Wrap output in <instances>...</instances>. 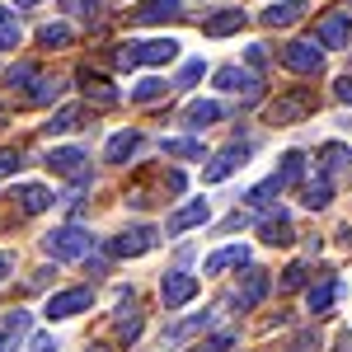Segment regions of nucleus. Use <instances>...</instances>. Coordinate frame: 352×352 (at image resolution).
Segmentation results:
<instances>
[{"instance_id": "1", "label": "nucleus", "mask_w": 352, "mask_h": 352, "mask_svg": "<svg viewBox=\"0 0 352 352\" xmlns=\"http://www.w3.org/2000/svg\"><path fill=\"white\" fill-rule=\"evenodd\" d=\"M179 52H184V47H179L174 38H151V43H122L113 61H118L122 71H132V66H164V61H174Z\"/></svg>"}, {"instance_id": "2", "label": "nucleus", "mask_w": 352, "mask_h": 352, "mask_svg": "<svg viewBox=\"0 0 352 352\" xmlns=\"http://www.w3.org/2000/svg\"><path fill=\"white\" fill-rule=\"evenodd\" d=\"M315 109H320V94L315 89H287V94H277L268 104V122L272 127H292L300 118H310Z\"/></svg>"}, {"instance_id": "3", "label": "nucleus", "mask_w": 352, "mask_h": 352, "mask_svg": "<svg viewBox=\"0 0 352 352\" xmlns=\"http://www.w3.org/2000/svg\"><path fill=\"white\" fill-rule=\"evenodd\" d=\"M89 230H85V226H56L52 235H47V240H43V249H47V254H52L56 263H76V258H85V254H89Z\"/></svg>"}, {"instance_id": "4", "label": "nucleus", "mask_w": 352, "mask_h": 352, "mask_svg": "<svg viewBox=\"0 0 352 352\" xmlns=\"http://www.w3.org/2000/svg\"><path fill=\"white\" fill-rule=\"evenodd\" d=\"M282 66L296 71V76H320V71H324V52H320L315 38H296V43L282 47Z\"/></svg>"}, {"instance_id": "5", "label": "nucleus", "mask_w": 352, "mask_h": 352, "mask_svg": "<svg viewBox=\"0 0 352 352\" xmlns=\"http://www.w3.org/2000/svg\"><path fill=\"white\" fill-rule=\"evenodd\" d=\"M155 244H160L155 226H136V230L113 235V240H109V254H113V258H141V254H151Z\"/></svg>"}, {"instance_id": "6", "label": "nucleus", "mask_w": 352, "mask_h": 352, "mask_svg": "<svg viewBox=\"0 0 352 352\" xmlns=\"http://www.w3.org/2000/svg\"><path fill=\"white\" fill-rule=\"evenodd\" d=\"M249 151H254L249 141H230L226 151H217V155H212V164L202 169V179H207V184H226V179H230L244 160H249Z\"/></svg>"}, {"instance_id": "7", "label": "nucleus", "mask_w": 352, "mask_h": 352, "mask_svg": "<svg viewBox=\"0 0 352 352\" xmlns=\"http://www.w3.org/2000/svg\"><path fill=\"white\" fill-rule=\"evenodd\" d=\"M94 305V287H71V292H56L47 300V320H71V315H80Z\"/></svg>"}, {"instance_id": "8", "label": "nucleus", "mask_w": 352, "mask_h": 352, "mask_svg": "<svg viewBox=\"0 0 352 352\" xmlns=\"http://www.w3.org/2000/svg\"><path fill=\"white\" fill-rule=\"evenodd\" d=\"M197 277L192 272H164V282H160V300L169 305V310H179V305H188L192 296H197Z\"/></svg>"}, {"instance_id": "9", "label": "nucleus", "mask_w": 352, "mask_h": 352, "mask_svg": "<svg viewBox=\"0 0 352 352\" xmlns=\"http://www.w3.org/2000/svg\"><path fill=\"white\" fill-rule=\"evenodd\" d=\"M348 24H352V14L348 10H329L324 19H320V28H315V43L320 47H348Z\"/></svg>"}, {"instance_id": "10", "label": "nucleus", "mask_w": 352, "mask_h": 352, "mask_svg": "<svg viewBox=\"0 0 352 352\" xmlns=\"http://www.w3.org/2000/svg\"><path fill=\"white\" fill-rule=\"evenodd\" d=\"M179 10H184V0H141L132 19L136 24H164V19H179Z\"/></svg>"}, {"instance_id": "11", "label": "nucleus", "mask_w": 352, "mask_h": 352, "mask_svg": "<svg viewBox=\"0 0 352 352\" xmlns=\"http://www.w3.org/2000/svg\"><path fill=\"white\" fill-rule=\"evenodd\" d=\"M268 292H272V277H268V272H258V268H254V272H249V277L240 282V292H235V305L254 310V305H258V300L268 296Z\"/></svg>"}, {"instance_id": "12", "label": "nucleus", "mask_w": 352, "mask_h": 352, "mask_svg": "<svg viewBox=\"0 0 352 352\" xmlns=\"http://www.w3.org/2000/svg\"><path fill=\"white\" fill-rule=\"evenodd\" d=\"M61 89H66V80H61V76H38V80H33V85L24 89V99H19V104H24V109H38V104H52V99L61 94Z\"/></svg>"}, {"instance_id": "13", "label": "nucleus", "mask_w": 352, "mask_h": 352, "mask_svg": "<svg viewBox=\"0 0 352 352\" xmlns=\"http://www.w3.org/2000/svg\"><path fill=\"white\" fill-rule=\"evenodd\" d=\"M226 268H249V244H230V249L207 254V277H217Z\"/></svg>"}, {"instance_id": "14", "label": "nucleus", "mask_w": 352, "mask_h": 352, "mask_svg": "<svg viewBox=\"0 0 352 352\" xmlns=\"http://www.w3.org/2000/svg\"><path fill=\"white\" fill-rule=\"evenodd\" d=\"M221 118H226V109H221L217 99H192L188 109H184V127H212Z\"/></svg>"}, {"instance_id": "15", "label": "nucleus", "mask_w": 352, "mask_h": 352, "mask_svg": "<svg viewBox=\"0 0 352 352\" xmlns=\"http://www.w3.org/2000/svg\"><path fill=\"white\" fill-rule=\"evenodd\" d=\"M141 146H146V136H141V132H118L109 146H104V160H109V164H122V160H132Z\"/></svg>"}, {"instance_id": "16", "label": "nucleus", "mask_w": 352, "mask_h": 352, "mask_svg": "<svg viewBox=\"0 0 352 352\" xmlns=\"http://www.w3.org/2000/svg\"><path fill=\"white\" fill-rule=\"evenodd\" d=\"M244 19H249L244 10H217V14L202 24V33H207V38H230V33H240V28H244Z\"/></svg>"}, {"instance_id": "17", "label": "nucleus", "mask_w": 352, "mask_h": 352, "mask_svg": "<svg viewBox=\"0 0 352 352\" xmlns=\"http://www.w3.org/2000/svg\"><path fill=\"white\" fill-rule=\"evenodd\" d=\"M300 14H305V0H277V5L263 10V24L268 28H292Z\"/></svg>"}, {"instance_id": "18", "label": "nucleus", "mask_w": 352, "mask_h": 352, "mask_svg": "<svg viewBox=\"0 0 352 352\" xmlns=\"http://www.w3.org/2000/svg\"><path fill=\"white\" fill-rule=\"evenodd\" d=\"M202 221H212V207H207V202H188V207H179V212L169 217V235H184V230L202 226Z\"/></svg>"}, {"instance_id": "19", "label": "nucleus", "mask_w": 352, "mask_h": 352, "mask_svg": "<svg viewBox=\"0 0 352 352\" xmlns=\"http://www.w3.org/2000/svg\"><path fill=\"white\" fill-rule=\"evenodd\" d=\"M258 240L263 244H292V221H287V212H272V217H263L258 221Z\"/></svg>"}, {"instance_id": "20", "label": "nucleus", "mask_w": 352, "mask_h": 352, "mask_svg": "<svg viewBox=\"0 0 352 352\" xmlns=\"http://www.w3.org/2000/svg\"><path fill=\"white\" fill-rule=\"evenodd\" d=\"M305 300H310V310H315V315H324L329 305L338 300V277H333V272H324V277L310 287V296H305Z\"/></svg>"}, {"instance_id": "21", "label": "nucleus", "mask_w": 352, "mask_h": 352, "mask_svg": "<svg viewBox=\"0 0 352 352\" xmlns=\"http://www.w3.org/2000/svg\"><path fill=\"white\" fill-rule=\"evenodd\" d=\"M80 164H85L80 146H56L52 155H47V169H52V174H80Z\"/></svg>"}, {"instance_id": "22", "label": "nucleus", "mask_w": 352, "mask_h": 352, "mask_svg": "<svg viewBox=\"0 0 352 352\" xmlns=\"http://www.w3.org/2000/svg\"><path fill=\"white\" fill-rule=\"evenodd\" d=\"M217 89H230V94H240V89H258V76L244 71V66H226V71H217Z\"/></svg>"}, {"instance_id": "23", "label": "nucleus", "mask_w": 352, "mask_h": 352, "mask_svg": "<svg viewBox=\"0 0 352 352\" xmlns=\"http://www.w3.org/2000/svg\"><path fill=\"white\" fill-rule=\"evenodd\" d=\"M85 118H89V109H80V104H71V109H56L52 118H47V132H52V136H66V132H76Z\"/></svg>"}, {"instance_id": "24", "label": "nucleus", "mask_w": 352, "mask_h": 352, "mask_svg": "<svg viewBox=\"0 0 352 352\" xmlns=\"http://www.w3.org/2000/svg\"><path fill=\"white\" fill-rule=\"evenodd\" d=\"M14 202L24 207L28 217H38V212H47V207H52V192L43 188V184H24V188L14 192Z\"/></svg>"}, {"instance_id": "25", "label": "nucleus", "mask_w": 352, "mask_h": 352, "mask_svg": "<svg viewBox=\"0 0 352 352\" xmlns=\"http://www.w3.org/2000/svg\"><path fill=\"white\" fill-rule=\"evenodd\" d=\"M76 80H80V89L89 94V99H99V104H113V99H118V94H113V80H109V76H94L89 66H85Z\"/></svg>"}, {"instance_id": "26", "label": "nucleus", "mask_w": 352, "mask_h": 352, "mask_svg": "<svg viewBox=\"0 0 352 352\" xmlns=\"http://www.w3.org/2000/svg\"><path fill=\"white\" fill-rule=\"evenodd\" d=\"M329 202H333V184L329 179H315V184L300 188V207H310V212H324Z\"/></svg>"}, {"instance_id": "27", "label": "nucleus", "mask_w": 352, "mask_h": 352, "mask_svg": "<svg viewBox=\"0 0 352 352\" xmlns=\"http://www.w3.org/2000/svg\"><path fill=\"white\" fill-rule=\"evenodd\" d=\"M28 333V315L24 310H14L10 320H5V329H0V352H19V338Z\"/></svg>"}, {"instance_id": "28", "label": "nucleus", "mask_w": 352, "mask_h": 352, "mask_svg": "<svg viewBox=\"0 0 352 352\" xmlns=\"http://www.w3.org/2000/svg\"><path fill=\"white\" fill-rule=\"evenodd\" d=\"M141 329H146V320H141L136 300H132V310L122 305V310H118V343H136V338H141Z\"/></svg>"}, {"instance_id": "29", "label": "nucleus", "mask_w": 352, "mask_h": 352, "mask_svg": "<svg viewBox=\"0 0 352 352\" xmlns=\"http://www.w3.org/2000/svg\"><path fill=\"white\" fill-rule=\"evenodd\" d=\"M164 155H174V160H197V155H207V151H202V141H192V136H164Z\"/></svg>"}, {"instance_id": "30", "label": "nucleus", "mask_w": 352, "mask_h": 352, "mask_svg": "<svg viewBox=\"0 0 352 352\" xmlns=\"http://www.w3.org/2000/svg\"><path fill=\"white\" fill-rule=\"evenodd\" d=\"M300 174H305V155H300V151H287V155H282V169H277V184L292 188V184H300Z\"/></svg>"}, {"instance_id": "31", "label": "nucleus", "mask_w": 352, "mask_h": 352, "mask_svg": "<svg viewBox=\"0 0 352 352\" xmlns=\"http://www.w3.org/2000/svg\"><path fill=\"white\" fill-rule=\"evenodd\" d=\"M272 197H282V184H277V174H272V179H263V184H254V188L244 192V202H249V207H268Z\"/></svg>"}, {"instance_id": "32", "label": "nucleus", "mask_w": 352, "mask_h": 352, "mask_svg": "<svg viewBox=\"0 0 352 352\" xmlns=\"http://www.w3.org/2000/svg\"><path fill=\"white\" fill-rule=\"evenodd\" d=\"M320 164H324L329 174H333V169H343V164H352V151L343 146V141H329V146H320Z\"/></svg>"}, {"instance_id": "33", "label": "nucleus", "mask_w": 352, "mask_h": 352, "mask_svg": "<svg viewBox=\"0 0 352 352\" xmlns=\"http://www.w3.org/2000/svg\"><path fill=\"white\" fill-rule=\"evenodd\" d=\"M164 94H169V85L155 80V76L141 80V85H132V104H155V99H164Z\"/></svg>"}, {"instance_id": "34", "label": "nucleus", "mask_w": 352, "mask_h": 352, "mask_svg": "<svg viewBox=\"0 0 352 352\" xmlns=\"http://www.w3.org/2000/svg\"><path fill=\"white\" fill-rule=\"evenodd\" d=\"M71 38H76V33H71L66 24H47V28H38V43H43V47H66Z\"/></svg>"}, {"instance_id": "35", "label": "nucleus", "mask_w": 352, "mask_h": 352, "mask_svg": "<svg viewBox=\"0 0 352 352\" xmlns=\"http://www.w3.org/2000/svg\"><path fill=\"white\" fill-rule=\"evenodd\" d=\"M104 10V0H61V14H80V19H94Z\"/></svg>"}, {"instance_id": "36", "label": "nucleus", "mask_w": 352, "mask_h": 352, "mask_svg": "<svg viewBox=\"0 0 352 352\" xmlns=\"http://www.w3.org/2000/svg\"><path fill=\"white\" fill-rule=\"evenodd\" d=\"M202 324H212V315H192V320H184V324H174L169 333H164V338H169V343H179V338H188V333H197Z\"/></svg>"}, {"instance_id": "37", "label": "nucleus", "mask_w": 352, "mask_h": 352, "mask_svg": "<svg viewBox=\"0 0 352 352\" xmlns=\"http://www.w3.org/2000/svg\"><path fill=\"white\" fill-rule=\"evenodd\" d=\"M33 80H38V66H14V71L5 76V85H10L14 94H19V89H28Z\"/></svg>"}, {"instance_id": "38", "label": "nucleus", "mask_w": 352, "mask_h": 352, "mask_svg": "<svg viewBox=\"0 0 352 352\" xmlns=\"http://www.w3.org/2000/svg\"><path fill=\"white\" fill-rule=\"evenodd\" d=\"M305 277H310V268H305V263H292V268L282 272V292H300Z\"/></svg>"}, {"instance_id": "39", "label": "nucleus", "mask_w": 352, "mask_h": 352, "mask_svg": "<svg viewBox=\"0 0 352 352\" xmlns=\"http://www.w3.org/2000/svg\"><path fill=\"white\" fill-rule=\"evenodd\" d=\"M19 164H24V151H19V146H0V179L14 174Z\"/></svg>"}, {"instance_id": "40", "label": "nucleus", "mask_w": 352, "mask_h": 352, "mask_svg": "<svg viewBox=\"0 0 352 352\" xmlns=\"http://www.w3.org/2000/svg\"><path fill=\"white\" fill-rule=\"evenodd\" d=\"M244 61H249L254 71H263V66H268V47H263V43H249V47H244Z\"/></svg>"}, {"instance_id": "41", "label": "nucleus", "mask_w": 352, "mask_h": 352, "mask_svg": "<svg viewBox=\"0 0 352 352\" xmlns=\"http://www.w3.org/2000/svg\"><path fill=\"white\" fill-rule=\"evenodd\" d=\"M230 343H235V333H212V338H207V343H202L197 352H226Z\"/></svg>"}, {"instance_id": "42", "label": "nucleus", "mask_w": 352, "mask_h": 352, "mask_svg": "<svg viewBox=\"0 0 352 352\" xmlns=\"http://www.w3.org/2000/svg\"><path fill=\"white\" fill-rule=\"evenodd\" d=\"M28 352H56V338H52V333H33Z\"/></svg>"}, {"instance_id": "43", "label": "nucleus", "mask_w": 352, "mask_h": 352, "mask_svg": "<svg viewBox=\"0 0 352 352\" xmlns=\"http://www.w3.org/2000/svg\"><path fill=\"white\" fill-rule=\"evenodd\" d=\"M333 94H338V104H352V76H338L333 80Z\"/></svg>"}, {"instance_id": "44", "label": "nucleus", "mask_w": 352, "mask_h": 352, "mask_svg": "<svg viewBox=\"0 0 352 352\" xmlns=\"http://www.w3.org/2000/svg\"><path fill=\"white\" fill-rule=\"evenodd\" d=\"M19 43V28L14 24H0V47H14Z\"/></svg>"}, {"instance_id": "45", "label": "nucleus", "mask_w": 352, "mask_h": 352, "mask_svg": "<svg viewBox=\"0 0 352 352\" xmlns=\"http://www.w3.org/2000/svg\"><path fill=\"white\" fill-rule=\"evenodd\" d=\"M197 76H202V61H188V66H184V76H179V80H184V85H192V80H197Z\"/></svg>"}, {"instance_id": "46", "label": "nucleus", "mask_w": 352, "mask_h": 352, "mask_svg": "<svg viewBox=\"0 0 352 352\" xmlns=\"http://www.w3.org/2000/svg\"><path fill=\"white\" fill-rule=\"evenodd\" d=\"M310 348H315V333H300L296 343H292V352H310Z\"/></svg>"}, {"instance_id": "47", "label": "nucleus", "mask_w": 352, "mask_h": 352, "mask_svg": "<svg viewBox=\"0 0 352 352\" xmlns=\"http://www.w3.org/2000/svg\"><path fill=\"white\" fill-rule=\"evenodd\" d=\"M10 272H14V258H10V254H0V287H5V277H10Z\"/></svg>"}, {"instance_id": "48", "label": "nucleus", "mask_w": 352, "mask_h": 352, "mask_svg": "<svg viewBox=\"0 0 352 352\" xmlns=\"http://www.w3.org/2000/svg\"><path fill=\"white\" fill-rule=\"evenodd\" d=\"M338 352H352V329H343V333H338Z\"/></svg>"}, {"instance_id": "49", "label": "nucleus", "mask_w": 352, "mask_h": 352, "mask_svg": "<svg viewBox=\"0 0 352 352\" xmlns=\"http://www.w3.org/2000/svg\"><path fill=\"white\" fill-rule=\"evenodd\" d=\"M5 19H10V14H5V5H0V24H5Z\"/></svg>"}, {"instance_id": "50", "label": "nucleus", "mask_w": 352, "mask_h": 352, "mask_svg": "<svg viewBox=\"0 0 352 352\" xmlns=\"http://www.w3.org/2000/svg\"><path fill=\"white\" fill-rule=\"evenodd\" d=\"M14 5H38V0H14Z\"/></svg>"}, {"instance_id": "51", "label": "nucleus", "mask_w": 352, "mask_h": 352, "mask_svg": "<svg viewBox=\"0 0 352 352\" xmlns=\"http://www.w3.org/2000/svg\"><path fill=\"white\" fill-rule=\"evenodd\" d=\"M89 352H109V348H89Z\"/></svg>"}, {"instance_id": "52", "label": "nucleus", "mask_w": 352, "mask_h": 352, "mask_svg": "<svg viewBox=\"0 0 352 352\" xmlns=\"http://www.w3.org/2000/svg\"><path fill=\"white\" fill-rule=\"evenodd\" d=\"M348 14H352V10H348Z\"/></svg>"}]
</instances>
